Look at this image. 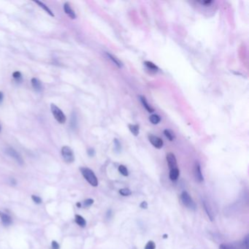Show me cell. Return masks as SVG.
Masks as SVG:
<instances>
[{"label": "cell", "instance_id": "cell-1", "mask_svg": "<svg viewBox=\"0 0 249 249\" xmlns=\"http://www.w3.org/2000/svg\"><path fill=\"white\" fill-rule=\"evenodd\" d=\"M80 170L84 178L87 180L89 184L92 186H98V179L95 175L94 172L91 169L88 167H80Z\"/></svg>", "mask_w": 249, "mask_h": 249}, {"label": "cell", "instance_id": "cell-2", "mask_svg": "<svg viewBox=\"0 0 249 249\" xmlns=\"http://www.w3.org/2000/svg\"><path fill=\"white\" fill-rule=\"evenodd\" d=\"M51 110L53 116H54L55 119L59 123H60V124H64V123H65V121H66L67 120L66 116H65V115L64 114V113L60 108H59V107L56 105H54V104H51Z\"/></svg>", "mask_w": 249, "mask_h": 249}, {"label": "cell", "instance_id": "cell-3", "mask_svg": "<svg viewBox=\"0 0 249 249\" xmlns=\"http://www.w3.org/2000/svg\"><path fill=\"white\" fill-rule=\"evenodd\" d=\"M181 201L183 205L190 210L196 209V204L187 191H184L181 194Z\"/></svg>", "mask_w": 249, "mask_h": 249}, {"label": "cell", "instance_id": "cell-4", "mask_svg": "<svg viewBox=\"0 0 249 249\" xmlns=\"http://www.w3.org/2000/svg\"><path fill=\"white\" fill-rule=\"evenodd\" d=\"M62 156L64 161L67 163H72L75 161V156L73 151L69 146H64L62 148Z\"/></svg>", "mask_w": 249, "mask_h": 249}, {"label": "cell", "instance_id": "cell-5", "mask_svg": "<svg viewBox=\"0 0 249 249\" xmlns=\"http://www.w3.org/2000/svg\"><path fill=\"white\" fill-rule=\"evenodd\" d=\"M5 153H7L9 156H10L11 158L13 159H15V161H16L18 164H19L20 165H23V164H24L23 158L14 148L10 147L7 148L5 149Z\"/></svg>", "mask_w": 249, "mask_h": 249}, {"label": "cell", "instance_id": "cell-6", "mask_svg": "<svg viewBox=\"0 0 249 249\" xmlns=\"http://www.w3.org/2000/svg\"><path fill=\"white\" fill-rule=\"evenodd\" d=\"M166 162H167L168 166L169 169L178 168V164H177V159L175 158V156L172 153H168L166 156Z\"/></svg>", "mask_w": 249, "mask_h": 249}, {"label": "cell", "instance_id": "cell-7", "mask_svg": "<svg viewBox=\"0 0 249 249\" xmlns=\"http://www.w3.org/2000/svg\"><path fill=\"white\" fill-rule=\"evenodd\" d=\"M148 140L150 141V143L154 146L156 148L160 149L163 147V145H164V142H163L162 140L159 137L155 136V135H150L148 136Z\"/></svg>", "mask_w": 249, "mask_h": 249}, {"label": "cell", "instance_id": "cell-8", "mask_svg": "<svg viewBox=\"0 0 249 249\" xmlns=\"http://www.w3.org/2000/svg\"><path fill=\"white\" fill-rule=\"evenodd\" d=\"M219 249H245L242 242H236L232 243H223L221 244Z\"/></svg>", "mask_w": 249, "mask_h": 249}, {"label": "cell", "instance_id": "cell-9", "mask_svg": "<svg viewBox=\"0 0 249 249\" xmlns=\"http://www.w3.org/2000/svg\"><path fill=\"white\" fill-rule=\"evenodd\" d=\"M194 176H195L196 180L199 183H201L203 181V175H202L201 167H200V164L198 162H196L195 166H194Z\"/></svg>", "mask_w": 249, "mask_h": 249}, {"label": "cell", "instance_id": "cell-10", "mask_svg": "<svg viewBox=\"0 0 249 249\" xmlns=\"http://www.w3.org/2000/svg\"><path fill=\"white\" fill-rule=\"evenodd\" d=\"M64 12H66L67 15L69 18H72V19H75V12L72 9V7H70V5H69V4L68 2H66L64 4Z\"/></svg>", "mask_w": 249, "mask_h": 249}, {"label": "cell", "instance_id": "cell-11", "mask_svg": "<svg viewBox=\"0 0 249 249\" xmlns=\"http://www.w3.org/2000/svg\"><path fill=\"white\" fill-rule=\"evenodd\" d=\"M0 219H1L2 223L6 226L10 225L12 222V218L8 214L2 212V211H0Z\"/></svg>", "mask_w": 249, "mask_h": 249}, {"label": "cell", "instance_id": "cell-12", "mask_svg": "<svg viewBox=\"0 0 249 249\" xmlns=\"http://www.w3.org/2000/svg\"><path fill=\"white\" fill-rule=\"evenodd\" d=\"M31 82H32V87L35 88V90H36L37 91H41L42 88H43V85H42V83L40 80H38V79L36 78V77H33V78L32 79V80H31Z\"/></svg>", "mask_w": 249, "mask_h": 249}, {"label": "cell", "instance_id": "cell-13", "mask_svg": "<svg viewBox=\"0 0 249 249\" xmlns=\"http://www.w3.org/2000/svg\"><path fill=\"white\" fill-rule=\"evenodd\" d=\"M140 101L141 102H142L143 107H145V108L146 109V110H148V111L149 112V113H153V111H154V109L150 105H149L148 103L147 100H146L145 97L143 96H140Z\"/></svg>", "mask_w": 249, "mask_h": 249}, {"label": "cell", "instance_id": "cell-14", "mask_svg": "<svg viewBox=\"0 0 249 249\" xmlns=\"http://www.w3.org/2000/svg\"><path fill=\"white\" fill-rule=\"evenodd\" d=\"M106 55L107 56V57L109 58V59L111 60L112 62H113V63L115 64L116 65V66H118L119 67H123V63L121 62V61H120L119 59L117 58V57L114 56L113 55H112V54H109V53H106Z\"/></svg>", "mask_w": 249, "mask_h": 249}, {"label": "cell", "instance_id": "cell-15", "mask_svg": "<svg viewBox=\"0 0 249 249\" xmlns=\"http://www.w3.org/2000/svg\"><path fill=\"white\" fill-rule=\"evenodd\" d=\"M203 206H204V209H205V212H206V214H207V215H208V217L210 218L211 221L214 220V214H213L212 210H211V208H210V206H209V205H208V202H207L206 201H204L203 202Z\"/></svg>", "mask_w": 249, "mask_h": 249}, {"label": "cell", "instance_id": "cell-16", "mask_svg": "<svg viewBox=\"0 0 249 249\" xmlns=\"http://www.w3.org/2000/svg\"><path fill=\"white\" fill-rule=\"evenodd\" d=\"M179 174H180V172H179V169L178 168L170 169L169 175V178H170L171 180H176L178 178Z\"/></svg>", "mask_w": 249, "mask_h": 249}, {"label": "cell", "instance_id": "cell-17", "mask_svg": "<svg viewBox=\"0 0 249 249\" xmlns=\"http://www.w3.org/2000/svg\"><path fill=\"white\" fill-rule=\"evenodd\" d=\"M35 2L37 3V4H38L39 6H40V7H42V8H43L44 9V10L45 11H46V12H48V14H49L50 15H51V16H53V17H54V14L53 13V12L51 11V9L49 8V7H48L47 5H46V4H45L43 2H42V1H37V0H35Z\"/></svg>", "mask_w": 249, "mask_h": 249}, {"label": "cell", "instance_id": "cell-18", "mask_svg": "<svg viewBox=\"0 0 249 249\" xmlns=\"http://www.w3.org/2000/svg\"><path fill=\"white\" fill-rule=\"evenodd\" d=\"M129 129L135 136H138L139 135L140 128L139 126L137 125V124H129Z\"/></svg>", "mask_w": 249, "mask_h": 249}, {"label": "cell", "instance_id": "cell-19", "mask_svg": "<svg viewBox=\"0 0 249 249\" xmlns=\"http://www.w3.org/2000/svg\"><path fill=\"white\" fill-rule=\"evenodd\" d=\"M75 222L77 223V224H78L80 227H85V225H86V221H85V219L82 217L81 216H79V215H76L75 216Z\"/></svg>", "mask_w": 249, "mask_h": 249}, {"label": "cell", "instance_id": "cell-20", "mask_svg": "<svg viewBox=\"0 0 249 249\" xmlns=\"http://www.w3.org/2000/svg\"><path fill=\"white\" fill-rule=\"evenodd\" d=\"M144 64H145V65L148 68V69H151V70H153L155 72L158 71V69H159L158 67H157L155 64H153V62H148V61H145Z\"/></svg>", "mask_w": 249, "mask_h": 249}, {"label": "cell", "instance_id": "cell-21", "mask_svg": "<svg viewBox=\"0 0 249 249\" xmlns=\"http://www.w3.org/2000/svg\"><path fill=\"white\" fill-rule=\"evenodd\" d=\"M149 120H150V121L153 124H157L160 122V121H161V118H160V116H158V115L153 114L150 116Z\"/></svg>", "mask_w": 249, "mask_h": 249}, {"label": "cell", "instance_id": "cell-22", "mask_svg": "<svg viewBox=\"0 0 249 249\" xmlns=\"http://www.w3.org/2000/svg\"><path fill=\"white\" fill-rule=\"evenodd\" d=\"M164 135H165L166 138H167L169 141H172L175 139V135H174V133H172L170 130H165L164 131Z\"/></svg>", "mask_w": 249, "mask_h": 249}, {"label": "cell", "instance_id": "cell-23", "mask_svg": "<svg viewBox=\"0 0 249 249\" xmlns=\"http://www.w3.org/2000/svg\"><path fill=\"white\" fill-rule=\"evenodd\" d=\"M119 171L120 173L124 175V176H128L129 175L128 169L124 165H120L119 166Z\"/></svg>", "mask_w": 249, "mask_h": 249}, {"label": "cell", "instance_id": "cell-24", "mask_svg": "<svg viewBox=\"0 0 249 249\" xmlns=\"http://www.w3.org/2000/svg\"><path fill=\"white\" fill-rule=\"evenodd\" d=\"M119 193L122 196L126 197V196L130 195V194H132V191H131L129 189H121L119 190Z\"/></svg>", "mask_w": 249, "mask_h": 249}, {"label": "cell", "instance_id": "cell-25", "mask_svg": "<svg viewBox=\"0 0 249 249\" xmlns=\"http://www.w3.org/2000/svg\"><path fill=\"white\" fill-rule=\"evenodd\" d=\"M156 248V244L153 241L150 240L147 242L145 245V249H155Z\"/></svg>", "mask_w": 249, "mask_h": 249}, {"label": "cell", "instance_id": "cell-26", "mask_svg": "<svg viewBox=\"0 0 249 249\" xmlns=\"http://www.w3.org/2000/svg\"><path fill=\"white\" fill-rule=\"evenodd\" d=\"M248 242H249V235H247L243 238V240H242V245H243L244 248H245V249H248Z\"/></svg>", "mask_w": 249, "mask_h": 249}, {"label": "cell", "instance_id": "cell-27", "mask_svg": "<svg viewBox=\"0 0 249 249\" xmlns=\"http://www.w3.org/2000/svg\"><path fill=\"white\" fill-rule=\"evenodd\" d=\"M12 77H13V78L15 79V80H19L20 79H21V73L18 71L14 72L13 74H12Z\"/></svg>", "mask_w": 249, "mask_h": 249}, {"label": "cell", "instance_id": "cell-28", "mask_svg": "<svg viewBox=\"0 0 249 249\" xmlns=\"http://www.w3.org/2000/svg\"><path fill=\"white\" fill-rule=\"evenodd\" d=\"M93 203H94V200H92V199H88V200L84 201L83 205L84 207H89L91 206Z\"/></svg>", "mask_w": 249, "mask_h": 249}, {"label": "cell", "instance_id": "cell-29", "mask_svg": "<svg viewBox=\"0 0 249 249\" xmlns=\"http://www.w3.org/2000/svg\"><path fill=\"white\" fill-rule=\"evenodd\" d=\"M32 200H33V201L37 204H40L42 202V199L40 198V197H38V196L32 195Z\"/></svg>", "mask_w": 249, "mask_h": 249}, {"label": "cell", "instance_id": "cell-30", "mask_svg": "<svg viewBox=\"0 0 249 249\" xmlns=\"http://www.w3.org/2000/svg\"><path fill=\"white\" fill-rule=\"evenodd\" d=\"M51 247H52V249H59L60 248L59 245V243L56 242V241H52Z\"/></svg>", "mask_w": 249, "mask_h": 249}, {"label": "cell", "instance_id": "cell-31", "mask_svg": "<svg viewBox=\"0 0 249 249\" xmlns=\"http://www.w3.org/2000/svg\"><path fill=\"white\" fill-rule=\"evenodd\" d=\"M140 208H143V209H147V208H148V203H147V202L143 201V202H141Z\"/></svg>", "mask_w": 249, "mask_h": 249}, {"label": "cell", "instance_id": "cell-32", "mask_svg": "<svg viewBox=\"0 0 249 249\" xmlns=\"http://www.w3.org/2000/svg\"><path fill=\"white\" fill-rule=\"evenodd\" d=\"M94 153H95V152H94V149H92V148L88 149V154L90 156H93L94 155Z\"/></svg>", "mask_w": 249, "mask_h": 249}, {"label": "cell", "instance_id": "cell-33", "mask_svg": "<svg viewBox=\"0 0 249 249\" xmlns=\"http://www.w3.org/2000/svg\"><path fill=\"white\" fill-rule=\"evenodd\" d=\"M114 143H115V145H116V148L117 149H119L120 148H121V145H120V143L119 141H118V140H114Z\"/></svg>", "mask_w": 249, "mask_h": 249}, {"label": "cell", "instance_id": "cell-34", "mask_svg": "<svg viewBox=\"0 0 249 249\" xmlns=\"http://www.w3.org/2000/svg\"><path fill=\"white\" fill-rule=\"evenodd\" d=\"M3 99H4V94L1 91H0V104L3 102Z\"/></svg>", "mask_w": 249, "mask_h": 249}, {"label": "cell", "instance_id": "cell-35", "mask_svg": "<svg viewBox=\"0 0 249 249\" xmlns=\"http://www.w3.org/2000/svg\"><path fill=\"white\" fill-rule=\"evenodd\" d=\"M212 2L211 1H200V3L201 4H211V3Z\"/></svg>", "mask_w": 249, "mask_h": 249}, {"label": "cell", "instance_id": "cell-36", "mask_svg": "<svg viewBox=\"0 0 249 249\" xmlns=\"http://www.w3.org/2000/svg\"><path fill=\"white\" fill-rule=\"evenodd\" d=\"M77 206L78 207V208H80V207H81V204L78 202V203H77Z\"/></svg>", "mask_w": 249, "mask_h": 249}, {"label": "cell", "instance_id": "cell-37", "mask_svg": "<svg viewBox=\"0 0 249 249\" xmlns=\"http://www.w3.org/2000/svg\"><path fill=\"white\" fill-rule=\"evenodd\" d=\"M166 237H167V235H164V238H166Z\"/></svg>", "mask_w": 249, "mask_h": 249}, {"label": "cell", "instance_id": "cell-38", "mask_svg": "<svg viewBox=\"0 0 249 249\" xmlns=\"http://www.w3.org/2000/svg\"><path fill=\"white\" fill-rule=\"evenodd\" d=\"M0 132H1V127H0Z\"/></svg>", "mask_w": 249, "mask_h": 249}]
</instances>
